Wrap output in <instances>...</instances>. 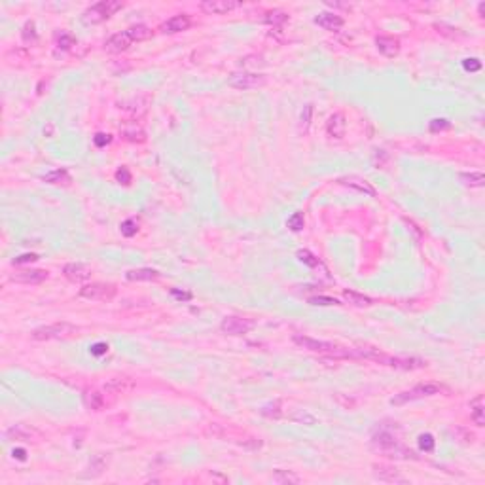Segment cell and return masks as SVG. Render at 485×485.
I'll use <instances>...</instances> for the list:
<instances>
[{"instance_id": "1", "label": "cell", "mask_w": 485, "mask_h": 485, "mask_svg": "<svg viewBox=\"0 0 485 485\" xmlns=\"http://www.w3.org/2000/svg\"><path fill=\"white\" fill-rule=\"evenodd\" d=\"M150 36H152V30L146 25H135V27H129L127 30L112 34L104 42V50L110 51V53H120V51H125L127 48H131L133 42H142Z\"/></svg>"}, {"instance_id": "2", "label": "cell", "mask_w": 485, "mask_h": 485, "mask_svg": "<svg viewBox=\"0 0 485 485\" xmlns=\"http://www.w3.org/2000/svg\"><path fill=\"white\" fill-rule=\"evenodd\" d=\"M294 343H296L297 347L307 349V351H311V353L330 355V356H335V358H349V356H353V351H351V349L340 347V345H335L332 341H322V340L309 338V335H302V333L294 335Z\"/></svg>"}, {"instance_id": "3", "label": "cell", "mask_w": 485, "mask_h": 485, "mask_svg": "<svg viewBox=\"0 0 485 485\" xmlns=\"http://www.w3.org/2000/svg\"><path fill=\"white\" fill-rule=\"evenodd\" d=\"M371 445H374L376 451H381L383 455L392 457V459H417V455L413 451L405 449L404 445H400L398 440L391 432H387V430L376 432L374 438H371Z\"/></svg>"}, {"instance_id": "4", "label": "cell", "mask_w": 485, "mask_h": 485, "mask_svg": "<svg viewBox=\"0 0 485 485\" xmlns=\"http://www.w3.org/2000/svg\"><path fill=\"white\" fill-rule=\"evenodd\" d=\"M122 8H123V2H120V0H101V2H97V4H91V6L84 12V21H86L87 25L102 23V21H106L108 17H112L116 12H120Z\"/></svg>"}, {"instance_id": "5", "label": "cell", "mask_w": 485, "mask_h": 485, "mask_svg": "<svg viewBox=\"0 0 485 485\" xmlns=\"http://www.w3.org/2000/svg\"><path fill=\"white\" fill-rule=\"evenodd\" d=\"M442 391H443L442 385L423 383V385H417V387L409 389V391H404V392H400V394H394V396L391 398V404H392V405H402V404H407V402H415V400H421V398L436 396V394H440Z\"/></svg>"}, {"instance_id": "6", "label": "cell", "mask_w": 485, "mask_h": 485, "mask_svg": "<svg viewBox=\"0 0 485 485\" xmlns=\"http://www.w3.org/2000/svg\"><path fill=\"white\" fill-rule=\"evenodd\" d=\"M76 332V326L70 322H55V324L40 326L36 330H32L30 338L36 341H48V340H61V338H68Z\"/></svg>"}, {"instance_id": "7", "label": "cell", "mask_w": 485, "mask_h": 485, "mask_svg": "<svg viewBox=\"0 0 485 485\" xmlns=\"http://www.w3.org/2000/svg\"><path fill=\"white\" fill-rule=\"evenodd\" d=\"M266 84V76L256 72H233L228 78V86L235 87V89H254Z\"/></svg>"}, {"instance_id": "8", "label": "cell", "mask_w": 485, "mask_h": 485, "mask_svg": "<svg viewBox=\"0 0 485 485\" xmlns=\"http://www.w3.org/2000/svg\"><path fill=\"white\" fill-rule=\"evenodd\" d=\"M116 294V288L112 284H102V283H93V284H86L80 288V296L86 297V300H101V302H106V300H112Z\"/></svg>"}, {"instance_id": "9", "label": "cell", "mask_w": 485, "mask_h": 485, "mask_svg": "<svg viewBox=\"0 0 485 485\" xmlns=\"http://www.w3.org/2000/svg\"><path fill=\"white\" fill-rule=\"evenodd\" d=\"M220 328H222V332L230 333V335H243L254 328V320L243 319V317H226Z\"/></svg>"}, {"instance_id": "10", "label": "cell", "mask_w": 485, "mask_h": 485, "mask_svg": "<svg viewBox=\"0 0 485 485\" xmlns=\"http://www.w3.org/2000/svg\"><path fill=\"white\" fill-rule=\"evenodd\" d=\"M241 2H235V0H205L201 2V10L207 12V14L212 15H222V14H230L232 10L239 8Z\"/></svg>"}, {"instance_id": "11", "label": "cell", "mask_w": 485, "mask_h": 485, "mask_svg": "<svg viewBox=\"0 0 485 485\" xmlns=\"http://www.w3.org/2000/svg\"><path fill=\"white\" fill-rule=\"evenodd\" d=\"M63 273L72 283H84V281H87L91 277V268L86 266V264H82V262H74V264H66L63 268Z\"/></svg>"}, {"instance_id": "12", "label": "cell", "mask_w": 485, "mask_h": 485, "mask_svg": "<svg viewBox=\"0 0 485 485\" xmlns=\"http://www.w3.org/2000/svg\"><path fill=\"white\" fill-rule=\"evenodd\" d=\"M14 283H23V284H38L48 279V271L44 269H25V271H17L10 277Z\"/></svg>"}, {"instance_id": "13", "label": "cell", "mask_w": 485, "mask_h": 485, "mask_svg": "<svg viewBox=\"0 0 485 485\" xmlns=\"http://www.w3.org/2000/svg\"><path fill=\"white\" fill-rule=\"evenodd\" d=\"M190 25H192L190 15L180 14V15L171 17V19H167V21L160 27V30L161 32H165V34H174V32H182V30L190 29Z\"/></svg>"}, {"instance_id": "14", "label": "cell", "mask_w": 485, "mask_h": 485, "mask_svg": "<svg viewBox=\"0 0 485 485\" xmlns=\"http://www.w3.org/2000/svg\"><path fill=\"white\" fill-rule=\"evenodd\" d=\"M345 129H347V122H345V116L343 114H332V116L328 118V122H326V131H328V135L333 138H341L343 135H345Z\"/></svg>"}, {"instance_id": "15", "label": "cell", "mask_w": 485, "mask_h": 485, "mask_svg": "<svg viewBox=\"0 0 485 485\" xmlns=\"http://www.w3.org/2000/svg\"><path fill=\"white\" fill-rule=\"evenodd\" d=\"M376 46L385 57H394V55H398L400 51V40L394 36H377Z\"/></svg>"}, {"instance_id": "16", "label": "cell", "mask_w": 485, "mask_h": 485, "mask_svg": "<svg viewBox=\"0 0 485 485\" xmlns=\"http://www.w3.org/2000/svg\"><path fill=\"white\" fill-rule=\"evenodd\" d=\"M340 182L343 184V186L358 190V192H362V194H366V196H369V197L376 196V188H374L368 180H364V178H358V176H345V178H341Z\"/></svg>"}, {"instance_id": "17", "label": "cell", "mask_w": 485, "mask_h": 485, "mask_svg": "<svg viewBox=\"0 0 485 485\" xmlns=\"http://www.w3.org/2000/svg\"><path fill=\"white\" fill-rule=\"evenodd\" d=\"M374 476H376L379 481H389V483H404L405 479L402 478L398 474V470H394V468H391V466H374Z\"/></svg>"}, {"instance_id": "18", "label": "cell", "mask_w": 485, "mask_h": 485, "mask_svg": "<svg viewBox=\"0 0 485 485\" xmlns=\"http://www.w3.org/2000/svg\"><path fill=\"white\" fill-rule=\"evenodd\" d=\"M315 23L326 30H340L341 27H343V19H341L340 15L328 14V12L317 15V17H315Z\"/></svg>"}, {"instance_id": "19", "label": "cell", "mask_w": 485, "mask_h": 485, "mask_svg": "<svg viewBox=\"0 0 485 485\" xmlns=\"http://www.w3.org/2000/svg\"><path fill=\"white\" fill-rule=\"evenodd\" d=\"M125 277H127L129 281H156V279L160 277V273H158L156 269L140 268V269H131V271H127Z\"/></svg>"}, {"instance_id": "20", "label": "cell", "mask_w": 485, "mask_h": 485, "mask_svg": "<svg viewBox=\"0 0 485 485\" xmlns=\"http://www.w3.org/2000/svg\"><path fill=\"white\" fill-rule=\"evenodd\" d=\"M470 417L478 427H483L485 425V409H483V398H481V396H478V398L470 404Z\"/></svg>"}, {"instance_id": "21", "label": "cell", "mask_w": 485, "mask_h": 485, "mask_svg": "<svg viewBox=\"0 0 485 485\" xmlns=\"http://www.w3.org/2000/svg\"><path fill=\"white\" fill-rule=\"evenodd\" d=\"M44 182L48 184H68L70 182V174L65 169H57V171H51V173L44 174L42 176Z\"/></svg>"}, {"instance_id": "22", "label": "cell", "mask_w": 485, "mask_h": 485, "mask_svg": "<svg viewBox=\"0 0 485 485\" xmlns=\"http://www.w3.org/2000/svg\"><path fill=\"white\" fill-rule=\"evenodd\" d=\"M271 479L275 481V483H300L302 479H300V476L297 474H294V472L290 470H275L273 472V476H271Z\"/></svg>"}, {"instance_id": "23", "label": "cell", "mask_w": 485, "mask_h": 485, "mask_svg": "<svg viewBox=\"0 0 485 485\" xmlns=\"http://www.w3.org/2000/svg\"><path fill=\"white\" fill-rule=\"evenodd\" d=\"M459 178H461L463 184H466V186H474V188H481L483 182H485L483 173H478V171H474V173H461L459 174Z\"/></svg>"}, {"instance_id": "24", "label": "cell", "mask_w": 485, "mask_h": 485, "mask_svg": "<svg viewBox=\"0 0 485 485\" xmlns=\"http://www.w3.org/2000/svg\"><path fill=\"white\" fill-rule=\"evenodd\" d=\"M343 297H345V302H349V304H353V305H358V307H368V305L374 304L371 297L364 296V294L351 292V290H345V292H343Z\"/></svg>"}, {"instance_id": "25", "label": "cell", "mask_w": 485, "mask_h": 485, "mask_svg": "<svg viewBox=\"0 0 485 485\" xmlns=\"http://www.w3.org/2000/svg\"><path fill=\"white\" fill-rule=\"evenodd\" d=\"M133 389V381L127 379V377H116L112 379L108 385H106V391H114V392H123V391H129Z\"/></svg>"}, {"instance_id": "26", "label": "cell", "mask_w": 485, "mask_h": 485, "mask_svg": "<svg viewBox=\"0 0 485 485\" xmlns=\"http://www.w3.org/2000/svg\"><path fill=\"white\" fill-rule=\"evenodd\" d=\"M262 415H266V417H269V419H279L281 415H283V412H281V404L279 402H269V404H266L264 407L260 409Z\"/></svg>"}, {"instance_id": "27", "label": "cell", "mask_w": 485, "mask_h": 485, "mask_svg": "<svg viewBox=\"0 0 485 485\" xmlns=\"http://www.w3.org/2000/svg\"><path fill=\"white\" fill-rule=\"evenodd\" d=\"M286 19H288V15L284 14V12H281V10H273V12H269V14L266 15V21H268L269 25H273V27H281Z\"/></svg>"}, {"instance_id": "28", "label": "cell", "mask_w": 485, "mask_h": 485, "mask_svg": "<svg viewBox=\"0 0 485 485\" xmlns=\"http://www.w3.org/2000/svg\"><path fill=\"white\" fill-rule=\"evenodd\" d=\"M304 224H305L304 214H302V212H294V214L288 218L286 228H288V230H292V232H300V230H304Z\"/></svg>"}, {"instance_id": "29", "label": "cell", "mask_w": 485, "mask_h": 485, "mask_svg": "<svg viewBox=\"0 0 485 485\" xmlns=\"http://www.w3.org/2000/svg\"><path fill=\"white\" fill-rule=\"evenodd\" d=\"M86 404L91 407V409H101L102 405H104V400H102V394H99V392H87L86 394Z\"/></svg>"}, {"instance_id": "30", "label": "cell", "mask_w": 485, "mask_h": 485, "mask_svg": "<svg viewBox=\"0 0 485 485\" xmlns=\"http://www.w3.org/2000/svg\"><path fill=\"white\" fill-rule=\"evenodd\" d=\"M123 137L127 138V140H133V142H142L144 140V133H142V129H138L137 125L135 127H125L123 129Z\"/></svg>"}, {"instance_id": "31", "label": "cell", "mask_w": 485, "mask_h": 485, "mask_svg": "<svg viewBox=\"0 0 485 485\" xmlns=\"http://www.w3.org/2000/svg\"><path fill=\"white\" fill-rule=\"evenodd\" d=\"M8 438H14V440H29L30 432L25 427H14L8 430Z\"/></svg>"}, {"instance_id": "32", "label": "cell", "mask_w": 485, "mask_h": 485, "mask_svg": "<svg viewBox=\"0 0 485 485\" xmlns=\"http://www.w3.org/2000/svg\"><path fill=\"white\" fill-rule=\"evenodd\" d=\"M434 438H432V434H421L419 436V447L425 451V453H430V451H434Z\"/></svg>"}, {"instance_id": "33", "label": "cell", "mask_w": 485, "mask_h": 485, "mask_svg": "<svg viewBox=\"0 0 485 485\" xmlns=\"http://www.w3.org/2000/svg\"><path fill=\"white\" fill-rule=\"evenodd\" d=\"M297 258L304 262V264H307L309 268H317V266H320L319 258H317V256H313L309 250H300V252H297Z\"/></svg>"}, {"instance_id": "34", "label": "cell", "mask_w": 485, "mask_h": 485, "mask_svg": "<svg viewBox=\"0 0 485 485\" xmlns=\"http://www.w3.org/2000/svg\"><path fill=\"white\" fill-rule=\"evenodd\" d=\"M309 304L328 307V305H340V302H338L335 297H330V296H315V297H309Z\"/></svg>"}, {"instance_id": "35", "label": "cell", "mask_w": 485, "mask_h": 485, "mask_svg": "<svg viewBox=\"0 0 485 485\" xmlns=\"http://www.w3.org/2000/svg\"><path fill=\"white\" fill-rule=\"evenodd\" d=\"M451 127V123L445 120V118H436V120H432L430 122V125H428V129H430V133H438V131H445Z\"/></svg>"}, {"instance_id": "36", "label": "cell", "mask_w": 485, "mask_h": 485, "mask_svg": "<svg viewBox=\"0 0 485 485\" xmlns=\"http://www.w3.org/2000/svg\"><path fill=\"white\" fill-rule=\"evenodd\" d=\"M138 232V224L137 220H133V218H129V220H125L122 224V233L125 235V237H133L135 233Z\"/></svg>"}, {"instance_id": "37", "label": "cell", "mask_w": 485, "mask_h": 485, "mask_svg": "<svg viewBox=\"0 0 485 485\" xmlns=\"http://www.w3.org/2000/svg\"><path fill=\"white\" fill-rule=\"evenodd\" d=\"M57 46H59V50H63V51H66V50H70L74 46V38H72V34H68V32H63V34H59V38H57Z\"/></svg>"}, {"instance_id": "38", "label": "cell", "mask_w": 485, "mask_h": 485, "mask_svg": "<svg viewBox=\"0 0 485 485\" xmlns=\"http://www.w3.org/2000/svg\"><path fill=\"white\" fill-rule=\"evenodd\" d=\"M292 419L297 421V423H305V425H315V417H313V415H309L307 412H304V409H300V412L294 413V415H292Z\"/></svg>"}, {"instance_id": "39", "label": "cell", "mask_w": 485, "mask_h": 485, "mask_svg": "<svg viewBox=\"0 0 485 485\" xmlns=\"http://www.w3.org/2000/svg\"><path fill=\"white\" fill-rule=\"evenodd\" d=\"M23 38H25L27 42L36 38V32H34V23H32V21H29L27 25H25V29H23Z\"/></svg>"}, {"instance_id": "40", "label": "cell", "mask_w": 485, "mask_h": 485, "mask_svg": "<svg viewBox=\"0 0 485 485\" xmlns=\"http://www.w3.org/2000/svg\"><path fill=\"white\" fill-rule=\"evenodd\" d=\"M463 66L466 68V70H470V72H476V70L481 68V63H479L478 59H464Z\"/></svg>"}, {"instance_id": "41", "label": "cell", "mask_w": 485, "mask_h": 485, "mask_svg": "<svg viewBox=\"0 0 485 485\" xmlns=\"http://www.w3.org/2000/svg\"><path fill=\"white\" fill-rule=\"evenodd\" d=\"M36 260H38L36 254H21V256L14 258V266H19V264H29V262H36Z\"/></svg>"}, {"instance_id": "42", "label": "cell", "mask_w": 485, "mask_h": 485, "mask_svg": "<svg viewBox=\"0 0 485 485\" xmlns=\"http://www.w3.org/2000/svg\"><path fill=\"white\" fill-rule=\"evenodd\" d=\"M116 180H118V182H122V184H129V182H131V173L127 171V169H125V167L118 169Z\"/></svg>"}, {"instance_id": "43", "label": "cell", "mask_w": 485, "mask_h": 485, "mask_svg": "<svg viewBox=\"0 0 485 485\" xmlns=\"http://www.w3.org/2000/svg\"><path fill=\"white\" fill-rule=\"evenodd\" d=\"M106 351H108V345H106V343H95L93 347H91V355L101 356V355H104Z\"/></svg>"}, {"instance_id": "44", "label": "cell", "mask_w": 485, "mask_h": 485, "mask_svg": "<svg viewBox=\"0 0 485 485\" xmlns=\"http://www.w3.org/2000/svg\"><path fill=\"white\" fill-rule=\"evenodd\" d=\"M311 114H313V106L311 104H307V106L304 108V112H302V123H304V127L309 125V122H311Z\"/></svg>"}, {"instance_id": "45", "label": "cell", "mask_w": 485, "mask_h": 485, "mask_svg": "<svg viewBox=\"0 0 485 485\" xmlns=\"http://www.w3.org/2000/svg\"><path fill=\"white\" fill-rule=\"evenodd\" d=\"M171 294H173L176 300H184V302H188V300H192V292H180V290L173 288L171 290Z\"/></svg>"}, {"instance_id": "46", "label": "cell", "mask_w": 485, "mask_h": 485, "mask_svg": "<svg viewBox=\"0 0 485 485\" xmlns=\"http://www.w3.org/2000/svg\"><path fill=\"white\" fill-rule=\"evenodd\" d=\"M95 144L97 146H104V144H108L110 142V137L108 135H104V133H99V135H95Z\"/></svg>"}, {"instance_id": "47", "label": "cell", "mask_w": 485, "mask_h": 485, "mask_svg": "<svg viewBox=\"0 0 485 485\" xmlns=\"http://www.w3.org/2000/svg\"><path fill=\"white\" fill-rule=\"evenodd\" d=\"M14 457H17V459H25V451L23 449H17V451H14Z\"/></svg>"}]
</instances>
